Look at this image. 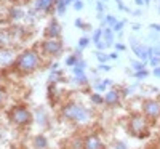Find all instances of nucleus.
Masks as SVG:
<instances>
[{
	"instance_id": "23",
	"label": "nucleus",
	"mask_w": 160,
	"mask_h": 149,
	"mask_svg": "<svg viewBox=\"0 0 160 149\" xmlns=\"http://www.w3.org/2000/svg\"><path fill=\"white\" fill-rule=\"evenodd\" d=\"M125 23H127L125 19H122V21H117V23H115V24L112 26L111 29H112L114 32H117V31H118V32H122V29H123V26H125Z\"/></svg>"
},
{
	"instance_id": "17",
	"label": "nucleus",
	"mask_w": 160,
	"mask_h": 149,
	"mask_svg": "<svg viewBox=\"0 0 160 149\" xmlns=\"http://www.w3.org/2000/svg\"><path fill=\"white\" fill-rule=\"evenodd\" d=\"M91 40H93V44H99L101 40H102V28H98V29H95L93 31V37H91Z\"/></svg>"
},
{
	"instance_id": "26",
	"label": "nucleus",
	"mask_w": 160,
	"mask_h": 149,
	"mask_svg": "<svg viewBox=\"0 0 160 149\" xmlns=\"http://www.w3.org/2000/svg\"><path fill=\"white\" fill-rule=\"evenodd\" d=\"M72 7H74L75 11H82L83 10V2H82V0H77V2L72 3Z\"/></svg>"
},
{
	"instance_id": "20",
	"label": "nucleus",
	"mask_w": 160,
	"mask_h": 149,
	"mask_svg": "<svg viewBox=\"0 0 160 149\" xmlns=\"http://www.w3.org/2000/svg\"><path fill=\"white\" fill-rule=\"evenodd\" d=\"M95 56H96V59L99 63H108L111 59L109 55H108V53H104V51H95Z\"/></svg>"
},
{
	"instance_id": "1",
	"label": "nucleus",
	"mask_w": 160,
	"mask_h": 149,
	"mask_svg": "<svg viewBox=\"0 0 160 149\" xmlns=\"http://www.w3.org/2000/svg\"><path fill=\"white\" fill-rule=\"evenodd\" d=\"M62 116L64 119L77 122V124H85L91 119V112L87 109L85 106L77 104V103H68L62 107Z\"/></svg>"
},
{
	"instance_id": "32",
	"label": "nucleus",
	"mask_w": 160,
	"mask_h": 149,
	"mask_svg": "<svg viewBox=\"0 0 160 149\" xmlns=\"http://www.w3.org/2000/svg\"><path fill=\"white\" fill-rule=\"evenodd\" d=\"M115 50H117V51H125L127 47H125L123 44H115Z\"/></svg>"
},
{
	"instance_id": "18",
	"label": "nucleus",
	"mask_w": 160,
	"mask_h": 149,
	"mask_svg": "<svg viewBox=\"0 0 160 149\" xmlns=\"http://www.w3.org/2000/svg\"><path fill=\"white\" fill-rule=\"evenodd\" d=\"M131 69L133 71H142V69H146V63H142V61H139V59H133L131 61Z\"/></svg>"
},
{
	"instance_id": "31",
	"label": "nucleus",
	"mask_w": 160,
	"mask_h": 149,
	"mask_svg": "<svg viewBox=\"0 0 160 149\" xmlns=\"http://www.w3.org/2000/svg\"><path fill=\"white\" fill-rule=\"evenodd\" d=\"M99 71H111V66H109V64L101 63V64H99Z\"/></svg>"
},
{
	"instance_id": "36",
	"label": "nucleus",
	"mask_w": 160,
	"mask_h": 149,
	"mask_svg": "<svg viewBox=\"0 0 160 149\" xmlns=\"http://www.w3.org/2000/svg\"><path fill=\"white\" fill-rule=\"evenodd\" d=\"M135 3L139 5V7H142V5H146V0H135Z\"/></svg>"
},
{
	"instance_id": "5",
	"label": "nucleus",
	"mask_w": 160,
	"mask_h": 149,
	"mask_svg": "<svg viewBox=\"0 0 160 149\" xmlns=\"http://www.w3.org/2000/svg\"><path fill=\"white\" fill-rule=\"evenodd\" d=\"M42 50L50 56H59L62 51V42L59 39H45L42 42Z\"/></svg>"
},
{
	"instance_id": "12",
	"label": "nucleus",
	"mask_w": 160,
	"mask_h": 149,
	"mask_svg": "<svg viewBox=\"0 0 160 149\" xmlns=\"http://www.w3.org/2000/svg\"><path fill=\"white\" fill-rule=\"evenodd\" d=\"M102 42L108 47L114 44V31L111 28H102Z\"/></svg>"
},
{
	"instance_id": "2",
	"label": "nucleus",
	"mask_w": 160,
	"mask_h": 149,
	"mask_svg": "<svg viewBox=\"0 0 160 149\" xmlns=\"http://www.w3.org/2000/svg\"><path fill=\"white\" fill-rule=\"evenodd\" d=\"M16 66L21 72H32L40 66V56L35 50H26L16 58Z\"/></svg>"
},
{
	"instance_id": "35",
	"label": "nucleus",
	"mask_w": 160,
	"mask_h": 149,
	"mask_svg": "<svg viewBox=\"0 0 160 149\" xmlns=\"http://www.w3.org/2000/svg\"><path fill=\"white\" fill-rule=\"evenodd\" d=\"M151 29H154V31H158V32H160V24H151Z\"/></svg>"
},
{
	"instance_id": "30",
	"label": "nucleus",
	"mask_w": 160,
	"mask_h": 149,
	"mask_svg": "<svg viewBox=\"0 0 160 149\" xmlns=\"http://www.w3.org/2000/svg\"><path fill=\"white\" fill-rule=\"evenodd\" d=\"M96 10H98V15H102V11H104V3H102V2H96Z\"/></svg>"
},
{
	"instance_id": "14",
	"label": "nucleus",
	"mask_w": 160,
	"mask_h": 149,
	"mask_svg": "<svg viewBox=\"0 0 160 149\" xmlns=\"http://www.w3.org/2000/svg\"><path fill=\"white\" fill-rule=\"evenodd\" d=\"M90 44H91V39H90L88 35H82V37L78 39V42H77V48H80V50H85Z\"/></svg>"
},
{
	"instance_id": "16",
	"label": "nucleus",
	"mask_w": 160,
	"mask_h": 149,
	"mask_svg": "<svg viewBox=\"0 0 160 149\" xmlns=\"http://www.w3.org/2000/svg\"><path fill=\"white\" fill-rule=\"evenodd\" d=\"M34 144H35V147H37V149H45V147L48 146V143H47V138H45V136H42V135L35 138Z\"/></svg>"
},
{
	"instance_id": "22",
	"label": "nucleus",
	"mask_w": 160,
	"mask_h": 149,
	"mask_svg": "<svg viewBox=\"0 0 160 149\" xmlns=\"http://www.w3.org/2000/svg\"><path fill=\"white\" fill-rule=\"evenodd\" d=\"M71 149H83V140H82V138H78V136L74 138Z\"/></svg>"
},
{
	"instance_id": "40",
	"label": "nucleus",
	"mask_w": 160,
	"mask_h": 149,
	"mask_svg": "<svg viewBox=\"0 0 160 149\" xmlns=\"http://www.w3.org/2000/svg\"><path fill=\"white\" fill-rule=\"evenodd\" d=\"M149 2H152V0H146V5H148V3H149Z\"/></svg>"
},
{
	"instance_id": "19",
	"label": "nucleus",
	"mask_w": 160,
	"mask_h": 149,
	"mask_svg": "<svg viewBox=\"0 0 160 149\" xmlns=\"http://www.w3.org/2000/svg\"><path fill=\"white\" fill-rule=\"evenodd\" d=\"M109 85H112V80H101V82H98L96 85H95V88H96V91H102V90H106Z\"/></svg>"
},
{
	"instance_id": "11",
	"label": "nucleus",
	"mask_w": 160,
	"mask_h": 149,
	"mask_svg": "<svg viewBox=\"0 0 160 149\" xmlns=\"http://www.w3.org/2000/svg\"><path fill=\"white\" fill-rule=\"evenodd\" d=\"M56 0H35V8L38 11H50L55 7Z\"/></svg>"
},
{
	"instance_id": "4",
	"label": "nucleus",
	"mask_w": 160,
	"mask_h": 149,
	"mask_svg": "<svg viewBox=\"0 0 160 149\" xmlns=\"http://www.w3.org/2000/svg\"><path fill=\"white\" fill-rule=\"evenodd\" d=\"M10 117H11V120L15 122L16 125H28L31 122V119H32L29 109H28V107H24V106L13 107L11 112H10Z\"/></svg>"
},
{
	"instance_id": "9",
	"label": "nucleus",
	"mask_w": 160,
	"mask_h": 149,
	"mask_svg": "<svg viewBox=\"0 0 160 149\" xmlns=\"http://www.w3.org/2000/svg\"><path fill=\"white\" fill-rule=\"evenodd\" d=\"M102 98H104V104L106 106H115V104L120 103V93L117 90H109Z\"/></svg>"
},
{
	"instance_id": "24",
	"label": "nucleus",
	"mask_w": 160,
	"mask_h": 149,
	"mask_svg": "<svg viewBox=\"0 0 160 149\" xmlns=\"http://www.w3.org/2000/svg\"><path fill=\"white\" fill-rule=\"evenodd\" d=\"M91 101L95 103V104H104V98L101 96V95H98V93H93L91 95Z\"/></svg>"
},
{
	"instance_id": "15",
	"label": "nucleus",
	"mask_w": 160,
	"mask_h": 149,
	"mask_svg": "<svg viewBox=\"0 0 160 149\" xmlns=\"http://www.w3.org/2000/svg\"><path fill=\"white\" fill-rule=\"evenodd\" d=\"M78 56H75L74 53H71V55H68L66 56V61H64V64L66 66H69V67H75L77 66V63H78Z\"/></svg>"
},
{
	"instance_id": "21",
	"label": "nucleus",
	"mask_w": 160,
	"mask_h": 149,
	"mask_svg": "<svg viewBox=\"0 0 160 149\" xmlns=\"http://www.w3.org/2000/svg\"><path fill=\"white\" fill-rule=\"evenodd\" d=\"M74 26H75L77 29H83V31H87V29H90V28H91L90 24H85V23H83L82 19H80V18H77V19L74 21Z\"/></svg>"
},
{
	"instance_id": "13",
	"label": "nucleus",
	"mask_w": 160,
	"mask_h": 149,
	"mask_svg": "<svg viewBox=\"0 0 160 149\" xmlns=\"http://www.w3.org/2000/svg\"><path fill=\"white\" fill-rule=\"evenodd\" d=\"M55 10L58 15H64L66 10H68V3H66V0H56L55 3Z\"/></svg>"
},
{
	"instance_id": "3",
	"label": "nucleus",
	"mask_w": 160,
	"mask_h": 149,
	"mask_svg": "<svg viewBox=\"0 0 160 149\" xmlns=\"http://www.w3.org/2000/svg\"><path fill=\"white\" fill-rule=\"evenodd\" d=\"M130 133L136 138H144L149 135V130H148V120H146V116L144 114H139V112H135L131 117H130Z\"/></svg>"
},
{
	"instance_id": "33",
	"label": "nucleus",
	"mask_w": 160,
	"mask_h": 149,
	"mask_svg": "<svg viewBox=\"0 0 160 149\" xmlns=\"http://www.w3.org/2000/svg\"><path fill=\"white\" fill-rule=\"evenodd\" d=\"M115 149H127V144H125L123 141H118V143L115 144Z\"/></svg>"
},
{
	"instance_id": "6",
	"label": "nucleus",
	"mask_w": 160,
	"mask_h": 149,
	"mask_svg": "<svg viewBox=\"0 0 160 149\" xmlns=\"http://www.w3.org/2000/svg\"><path fill=\"white\" fill-rule=\"evenodd\" d=\"M142 112L146 117L157 119L160 117V100H146L142 101Z\"/></svg>"
},
{
	"instance_id": "28",
	"label": "nucleus",
	"mask_w": 160,
	"mask_h": 149,
	"mask_svg": "<svg viewBox=\"0 0 160 149\" xmlns=\"http://www.w3.org/2000/svg\"><path fill=\"white\" fill-rule=\"evenodd\" d=\"M75 67H77V69H82V71H85V69H87V61H85V59H82V58H80Z\"/></svg>"
},
{
	"instance_id": "37",
	"label": "nucleus",
	"mask_w": 160,
	"mask_h": 149,
	"mask_svg": "<svg viewBox=\"0 0 160 149\" xmlns=\"http://www.w3.org/2000/svg\"><path fill=\"white\" fill-rule=\"evenodd\" d=\"M109 58H111V59H117V58H118V55H117V53H111Z\"/></svg>"
},
{
	"instance_id": "7",
	"label": "nucleus",
	"mask_w": 160,
	"mask_h": 149,
	"mask_svg": "<svg viewBox=\"0 0 160 149\" xmlns=\"http://www.w3.org/2000/svg\"><path fill=\"white\" fill-rule=\"evenodd\" d=\"M83 149H104V144L98 135L91 133L83 138Z\"/></svg>"
},
{
	"instance_id": "25",
	"label": "nucleus",
	"mask_w": 160,
	"mask_h": 149,
	"mask_svg": "<svg viewBox=\"0 0 160 149\" xmlns=\"http://www.w3.org/2000/svg\"><path fill=\"white\" fill-rule=\"evenodd\" d=\"M133 77H136V79H146L149 75V71L148 69H142V71H138V72H135V74H131Z\"/></svg>"
},
{
	"instance_id": "38",
	"label": "nucleus",
	"mask_w": 160,
	"mask_h": 149,
	"mask_svg": "<svg viewBox=\"0 0 160 149\" xmlns=\"http://www.w3.org/2000/svg\"><path fill=\"white\" fill-rule=\"evenodd\" d=\"M74 2H77V0H66V3H68V7H69V5H72Z\"/></svg>"
},
{
	"instance_id": "39",
	"label": "nucleus",
	"mask_w": 160,
	"mask_h": 149,
	"mask_svg": "<svg viewBox=\"0 0 160 149\" xmlns=\"http://www.w3.org/2000/svg\"><path fill=\"white\" fill-rule=\"evenodd\" d=\"M2 101H3V95H2V91H0V104H2Z\"/></svg>"
},
{
	"instance_id": "29",
	"label": "nucleus",
	"mask_w": 160,
	"mask_h": 149,
	"mask_svg": "<svg viewBox=\"0 0 160 149\" xmlns=\"http://www.w3.org/2000/svg\"><path fill=\"white\" fill-rule=\"evenodd\" d=\"M149 63H151L154 67H157V66L160 64V56H151V58H149Z\"/></svg>"
},
{
	"instance_id": "34",
	"label": "nucleus",
	"mask_w": 160,
	"mask_h": 149,
	"mask_svg": "<svg viewBox=\"0 0 160 149\" xmlns=\"http://www.w3.org/2000/svg\"><path fill=\"white\" fill-rule=\"evenodd\" d=\"M154 75L160 79V66H157V67H154Z\"/></svg>"
},
{
	"instance_id": "8",
	"label": "nucleus",
	"mask_w": 160,
	"mask_h": 149,
	"mask_svg": "<svg viewBox=\"0 0 160 149\" xmlns=\"http://www.w3.org/2000/svg\"><path fill=\"white\" fill-rule=\"evenodd\" d=\"M61 32H62L61 24L56 19H51L50 24L47 26V29H45V37L47 39H59Z\"/></svg>"
},
{
	"instance_id": "10",
	"label": "nucleus",
	"mask_w": 160,
	"mask_h": 149,
	"mask_svg": "<svg viewBox=\"0 0 160 149\" xmlns=\"http://www.w3.org/2000/svg\"><path fill=\"white\" fill-rule=\"evenodd\" d=\"M74 69V82L77 85H88V77L85 74V71L77 69V67H72Z\"/></svg>"
},
{
	"instance_id": "27",
	"label": "nucleus",
	"mask_w": 160,
	"mask_h": 149,
	"mask_svg": "<svg viewBox=\"0 0 160 149\" xmlns=\"http://www.w3.org/2000/svg\"><path fill=\"white\" fill-rule=\"evenodd\" d=\"M37 120L40 122V124H45V122H47V114H45L43 111H40V112L37 114Z\"/></svg>"
}]
</instances>
